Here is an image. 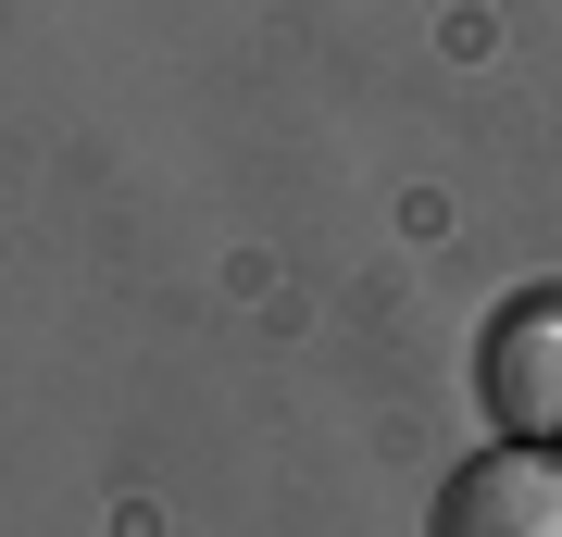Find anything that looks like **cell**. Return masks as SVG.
<instances>
[{
  "label": "cell",
  "instance_id": "obj_1",
  "mask_svg": "<svg viewBox=\"0 0 562 537\" xmlns=\"http://www.w3.org/2000/svg\"><path fill=\"white\" fill-rule=\"evenodd\" d=\"M425 537H562V450H475V462H450V488H438V513H425Z\"/></svg>",
  "mask_w": 562,
  "mask_h": 537
},
{
  "label": "cell",
  "instance_id": "obj_2",
  "mask_svg": "<svg viewBox=\"0 0 562 537\" xmlns=\"http://www.w3.org/2000/svg\"><path fill=\"white\" fill-rule=\"evenodd\" d=\"M487 413L525 450H562V313L550 300H513L501 313V338H487Z\"/></svg>",
  "mask_w": 562,
  "mask_h": 537
}]
</instances>
